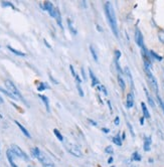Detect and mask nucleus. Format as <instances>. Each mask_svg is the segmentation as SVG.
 <instances>
[{
  "mask_svg": "<svg viewBox=\"0 0 164 167\" xmlns=\"http://www.w3.org/2000/svg\"><path fill=\"white\" fill-rule=\"evenodd\" d=\"M6 156H7V159H8V162L10 164L11 167H18L15 163V160H14V157H15V154L11 151V149H8L6 151Z\"/></svg>",
  "mask_w": 164,
  "mask_h": 167,
  "instance_id": "1a4fd4ad",
  "label": "nucleus"
},
{
  "mask_svg": "<svg viewBox=\"0 0 164 167\" xmlns=\"http://www.w3.org/2000/svg\"><path fill=\"white\" fill-rule=\"evenodd\" d=\"M149 53H150V55H151V58H155L156 60H162V56L161 55H157V53H155V51H149Z\"/></svg>",
  "mask_w": 164,
  "mask_h": 167,
  "instance_id": "b1692460",
  "label": "nucleus"
},
{
  "mask_svg": "<svg viewBox=\"0 0 164 167\" xmlns=\"http://www.w3.org/2000/svg\"><path fill=\"white\" fill-rule=\"evenodd\" d=\"M135 41H136V44H137V46H140L141 48H143V47H144L143 35H142V33H141V31H140V29H139V28H136V30H135Z\"/></svg>",
  "mask_w": 164,
  "mask_h": 167,
  "instance_id": "6e6552de",
  "label": "nucleus"
},
{
  "mask_svg": "<svg viewBox=\"0 0 164 167\" xmlns=\"http://www.w3.org/2000/svg\"><path fill=\"white\" fill-rule=\"evenodd\" d=\"M90 122H91V124H93V125H94V126H97V123H96L95 121H92V120H90Z\"/></svg>",
  "mask_w": 164,
  "mask_h": 167,
  "instance_id": "37998d69",
  "label": "nucleus"
},
{
  "mask_svg": "<svg viewBox=\"0 0 164 167\" xmlns=\"http://www.w3.org/2000/svg\"><path fill=\"white\" fill-rule=\"evenodd\" d=\"M40 98V100L42 101L43 104H44V106H45V109H46V111L47 112H49L51 111V109H49V98H47L46 96H43V95H39L38 96Z\"/></svg>",
  "mask_w": 164,
  "mask_h": 167,
  "instance_id": "dca6fc26",
  "label": "nucleus"
},
{
  "mask_svg": "<svg viewBox=\"0 0 164 167\" xmlns=\"http://www.w3.org/2000/svg\"><path fill=\"white\" fill-rule=\"evenodd\" d=\"M14 122H15V124H16V125L18 126V128H19V129H20V131H21V132L23 133L24 136H26L27 138H31V135L29 134V132L25 129V128L23 127V126L21 125V124L19 123V122H18V121H14Z\"/></svg>",
  "mask_w": 164,
  "mask_h": 167,
  "instance_id": "2eb2a0df",
  "label": "nucleus"
},
{
  "mask_svg": "<svg viewBox=\"0 0 164 167\" xmlns=\"http://www.w3.org/2000/svg\"><path fill=\"white\" fill-rule=\"evenodd\" d=\"M127 126H128L130 132H131V135H132V136H133V137H135V133H134V131H133V127H132V125L129 123V122H127Z\"/></svg>",
  "mask_w": 164,
  "mask_h": 167,
  "instance_id": "f704fd0d",
  "label": "nucleus"
},
{
  "mask_svg": "<svg viewBox=\"0 0 164 167\" xmlns=\"http://www.w3.org/2000/svg\"><path fill=\"white\" fill-rule=\"evenodd\" d=\"M90 51H91V53H92V56L94 58V60L96 62H98V55H97V51H96L95 47L93 44H91L90 46Z\"/></svg>",
  "mask_w": 164,
  "mask_h": 167,
  "instance_id": "5701e85b",
  "label": "nucleus"
},
{
  "mask_svg": "<svg viewBox=\"0 0 164 167\" xmlns=\"http://www.w3.org/2000/svg\"><path fill=\"white\" fill-rule=\"evenodd\" d=\"M77 89H78V92H79V94H80V96L81 97H84V92H83V89H82V83H77Z\"/></svg>",
  "mask_w": 164,
  "mask_h": 167,
  "instance_id": "cd10ccee",
  "label": "nucleus"
},
{
  "mask_svg": "<svg viewBox=\"0 0 164 167\" xmlns=\"http://www.w3.org/2000/svg\"><path fill=\"white\" fill-rule=\"evenodd\" d=\"M134 106V96L132 93L127 94V98H126V107L130 109Z\"/></svg>",
  "mask_w": 164,
  "mask_h": 167,
  "instance_id": "f8f14e48",
  "label": "nucleus"
},
{
  "mask_svg": "<svg viewBox=\"0 0 164 167\" xmlns=\"http://www.w3.org/2000/svg\"><path fill=\"white\" fill-rule=\"evenodd\" d=\"M42 7H43V10H45V11H46V12H49V14L51 15V17L56 18V9H58V8L54 7V5L51 3V2H49V1H45L44 3H43Z\"/></svg>",
  "mask_w": 164,
  "mask_h": 167,
  "instance_id": "0eeeda50",
  "label": "nucleus"
},
{
  "mask_svg": "<svg viewBox=\"0 0 164 167\" xmlns=\"http://www.w3.org/2000/svg\"><path fill=\"white\" fill-rule=\"evenodd\" d=\"M141 159H142V157H141V155L139 154L137 151H135V152L133 153V155H132V160H134V161H141Z\"/></svg>",
  "mask_w": 164,
  "mask_h": 167,
  "instance_id": "a878e982",
  "label": "nucleus"
},
{
  "mask_svg": "<svg viewBox=\"0 0 164 167\" xmlns=\"http://www.w3.org/2000/svg\"><path fill=\"white\" fill-rule=\"evenodd\" d=\"M112 167H115V166H112Z\"/></svg>",
  "mask_w": 164,
  "mask_h": 167,
  "instance_id": "49530a36",
  "label": "nucleus"
},
{
  "mask_svg": "<svg viewBox=\"0 0 164 167\" xmlns=\"http://www.w3.org/2000/svg\"><path fill=\"white\" fill-rule=\"evenodd\" d=\"M98 89H99V91L103 92V93H104L105 95H106V96H107V95H108V92H107L106 88H105L103 85H101V84H100V85L98 86Z\"/></svg>",
  "mask_w": 164,
  "mask_h": 167,
  "instance_id": "2f4dec72",
  "label": "nucleus"
},
{
  "mask_svg": "<svg viewBox=\"0 0 164 167\" xmlns=\"http://www.w3.org/2000/svg\"><path fill=\"white\" fill-rule=\"evenodd\" d=\"M102 131H103L104 133H109V132H110V130H109L108 128H102Z\"/></svg>",
  "mask_w": 164,
  "mask_h": 167,
  "instance_id": "58836bf2",
  "label": "nucleus"
},
{
  "mask_svg": "<svg viewBox=\"0 0 164 167\" xmlns=\"http://www.w3.org/2000/svg\"><path fill=\"white\" fill-rule=\"evenodd\" d=\"M10 149H11V151H12V152L15 154V156H16V157L21 158V159L24 160V161H28V160H29L28 155H27L26 153L19 147V146L13 144V145H11V148Z\"/></svg>",
  "mask_w": 164,
  "mask_h": 167,
  "instance_id": "423d86ee",
  "label": "nucleus"
},
{
  "mask_svg": "<svg viewBox=\"0 0 164 167\" xmlns=\"http://www.w3.org/2000/svg\"><path fill=\"white\" fill-rule=\"evenodd\" d=\"M31 154L32 156L36 158L43 166L45 167H54V163L52 162V160L47 156L46 154L42 152L38 147H33L31 148Z\"/></svg>",
  "mask_w": 164,
  "mask_h": 167,
  "instance_id": "f03ea898",
  "label": "nucleus"
},
{
  "mask_svg": "<svg viewBox=\"0 0 164 167\" xmlns=\"http://www.w3.org/2000/svg\"><path fill=\"white\" fill-rule=\"evenodd\" d=\"M82 74H83V79L85 81H87V76H86V74H85V69H83V67H82Z\"/></svg>",
  "mask_w": 164,
  "mask_h": 167,
  "instance_id": "e433bc0d",
  "label": "nucleus"
},
{
  "mask_svg": "<svg viewBox=\"0 0 164 167\" xmlns=\"http://www.w3.org/2000/svg\"><path fill=\"white\" fill-rule=\"evenodd\" d=\"M156 96H157V101H158L159 105H160L161 109H162V111H163V113H164V102H163V100L160 98V97H159V95H156Z\"/></svg>",
  "mask_w": 164,
  "mask_h": 167,
  "instance_id": "c85d7f7f",
  "label": "nucleus"
},
{
  "mask_svg": "<svg viewBox=\"0 0 164 167\" xmlns=\"http://www.w3.org/2000/svg\"><path fill=\"white\" fill-rule=\"evenodd\" d=\"M126 139V134H125V132L122 133V140H125Z\"/></svg>",
  "mask_w": 164,
  "mask_h": 167,
  "instance_id": "a19ab883",
  "label": "nucleus"
},
{
  "mask_svg": "<svg viewBox=\"0 0 164 167\" xmlns=\"http://www.w3.org/2000/svg\"><path fill=\"white\" fill-rule=\"evenodd\" d=\"M56 20V22H58V26L63 29V23H61V12H60V10L58 9H56V18H54Z\"/></svg>",
  "mask_w": 164,
  "mask_h": 167,
  "instance_id": "412c9836",
  "label": "nucleus"
},
{
  "mask_svg": "<svg viewBox=\"0 0 164 167\" xmlns=\"http://www.w3.org/2000/svg\"><path fill=\"white\" fill-rule=\"evenodd\" d=\"M89 73H90V76H91V81H92V87H97V86L100 85V82L98 80V78L96 76V74L93 73L92 69H89Z\"/></svg>",
  "mask_w": 164,
  "mask_h": 167,
  "instance_id": "ddd939ff",
  "label": "nucleus"
},
{
  "mask_svg": "<svg viewBox=\"0 0 164 167\" xmlns=\"http://www.w3.org/2000/svg\"><path fill=\"white\" fill-rule=\"evenodd\" d=\"M113 143L116 144L117 146H119V147H121V146H122V143H123L122 137L120 136L119 134H117L116 136H114V137H113Z\"/></svg>",
  "mask_w": 164,
  "mask_h": 167,
  "instance_id": "f3484780",
  "label": "nucleus"
},
{
  "mask_svg": "<svg viewBox=\"0 0 164 167\" xmlns=\"http://www.w3.org/2000/svg\"><path fill=\"white\" fill-rule=\"evenodd\" d=\"M119 124H120L119 117H116V118H115V125H119Z\"/></svg>",
  "mask_w": 164,
  "mask_h": 167,
  "instance_id": "4c0bfd02",
  "label": "nucleus"
},
{
  "mask_svg": "<svg viewBox=\"0 0 164 167\" xmlns=\"http://www.w3.org/2000/svg\"><path fill=\"white\" fill-rule=\"evenodd\" d=\"M65 148H67L68 152H70L72 155L76 157H83V152H82L81 148L79 147L77 144L74 143H67L65 144Z\"/></svg>",
  "mask_w": 164,
  "mask_h": 167,
  "instance_id": "39448f33",
  "label": "nucleus"
},
{
  "mask_svg": "<svg viewBox=\"0 0 164 167\" xmlns=\"http://www.w3.org/2000/svg\"><path fill=\"white\" fill-rule=\"evenodd\" d=\"M47 88H49V86H47L46 84L40 82V83H38V85H37V91H39V92L44 91V90L47 89Z\"/></svg>",
  "mask_w": 164,
  "mask_h": 167,
  "instance_id": "393cba45",
  "label": "nucleus"
},
{
  "mask_svg": "<svg viewBox=\"0 0 164 167\" xmlns=\"http://www.w3.org/2000/svg\"><path fill=\"white\" fill-rule=\"evenodd\" d=\"M140 124H141V125H143V124H144V117H142V118L140 119Z\"/></svg>",
  "mask_w": 164,
  "mask_h": 167,
  "instance_id": "79ce46f5",
  "label": "nucleus"
},
{
  "mask_svg": "<svg viewBox=\"0 0 164 167\" xmlns=\"http://www.w3.org/2000/svg\"><path fill=\"white\" fill-rule=\"evenodd\" d=\"M124 73L126 74V76L128 78L129 80V83H130V86H131V89L133 90L134 89V84H133V78H132V74H131V71L128 67H125L124 69Z\"/></svg>",
  "mask_w": 164,
  "mask_h": 167,
  "instance_id": "9b49d317",
  "label": "nucleus"
},
{
  "mask_svg": "<svg viewBox=\"0 0 164 167\" xmlns=\"http://www.w3.org/2000/svg\"><path fill=\"white\" fill-rule=\"evenodd\" d=\"M144 71H145V73H146L147 79H148V81H149V84H150V86H151V88L153 89V91L155 92V94L158 95V83H157L155 76H154L153 74H152L151 69L144 67Z\"/></svg>",
  "mask_w": 164,
  "mask_h": 167,
  "instance_id": "20e7f679",
  "label": "nucleus"
},
{
  "mask_svg": "<svg viewBox=\"0 0 164 167\" xmlns=\"http://www.w3.org/2000/svg\"><path fill=\"white\" fill-rule=\"evenodd\" d=\"M113 161H114L113 157H110V158H109V159H108V163H109V164H112V163H113Z\"/></svg>",
  "mask_w": 164,
  "mask_h": 167,
  "instance_id": "ea45409f",
  "label": "nucleus"
},
{
  "mask_svg": "<svg viewBox=\"0 0 164 167\" xmlns=\"http://www.w3.org/2000/svg\"><path fill=\"white\" fill-rule=\"evenodd\" d=\"M141 109H142V113H143V117L146 119H150V113L148 111V108L146 106V104L144 102L141 103Z\"/></svg>",
  "mask_w": 164,
  "mask_h": 167,
  "instance_id": "4468645a",
  "label": "nucleus"
},
{
  "mask_svg": "<svg viewBox=\"0 0 164 167\" xmlns=\"http://www.w3.org/2000/svg\"><path fill=\"white\" fill-rule=\"evenodd\" d=\"M145 94H146V96H147V100H148V103L150 104V106H151L152 108H155V103H154L153 99L151 98V96L149 95V93H148V91L146 89H145Z\"/></svg>",
  "mask_w": 164,
  "mask_h": 167,
  "instance_id": "4be33fe9",
  "label": "nucleus"
},
{
  "mask_svg": "<svg viewBox=\"0 0 164 167\" xmlns=\"http://www.w3.org/2000/svg\"><path fill=\"white\" fill-rule=\"evenodd\" d=\"M53 133H54V135L56 136V138H58L60 141H63V135L60 133V131H58V129H54L53 130Z\"/></svg>",
  "mask_w": 164,
  "mask_h": 167,
  "instance_id": "bb28decb",
  "label": "nucleus"
},
{
  "mask_svg": "<svg viewBox=\"0 0 164 167\" xmlns=\"http://www.w3.org/2000/svg\"><path fill=\"white\" fill-rule=\"evenodd\" d=\"M1 5L4 6V7H6V6H9V7H11L12 9H16V8H15V6L13 5L12 3H10V2H2Z\"/></svg>",
  "mask_w": 164,
  "mask_h": 167,
  "instance_id": "7c9ffc66",
  "label": "nucleus"
},
{
  "mask_svg": "<svg viewBox=\"0 0 164 167\" xmlns=\"http://www.w3.org/2000/svg\"><path fill=\"white\" fill-rule=\"evenodd\" d=\"M105 152H106L107 154H113L114 149H113L112 146H107V147L105 148Z\"/></svg>",
  "mask_w": 164,
  "mask_h": 167,
  "instance_id": "c756f323",
  "label": "nucleus"
},
{
  "mask_svg": "<svg viewBox=\"0 0 164 167\" xmlns=\"http://www.w3.org/2000/svg\"><path fill=\"white\" fill-rule=\"evenodd\" d=\"M158 38L162 44H164V31H159L158 33Z\"/></svg>",
  "mask_w": 164,
  "mask_h": 167,
  "instance_id": "72a5a7b5",
  "label": "nucleus"
},
{
  "mask_svg": "<svg viewBox=\"0 0 164 167\" xmlns=\"http://www.w3.org/2000/svg\"><path fill=\"white\" fill-rule=\"evenodd\" d=\"M5 87H6V89H7V91L11 95H12V96L14 97L16 100H21V101H23V102L25 103V100L23 99L22 95L20 94L19 90L17 89L16 86L13 84V82H11V81H9V80H6L5 81Z\"/></svg>",
  "mask_w": 164,
  "mask_h": 167,
  "instance_id": "7ed1b4c3",
  "label": "nucleus"
},
{
  "mask_svg": "<svg viewBox=\"0 0 164 167\" xmlns=\"http://www.w3.org/2000/svg\"><path fill=\"white\" fill-rule=\"evenodd\" d=\"M70 72H72V76H76V73H75V69H74V67H72V65H70Z\"/></svg>",
  "mask_w": 164,
  "mask_h": 167,
  "instance_id": "c9c22d12",
  "label": "nucleus"
},
{
  "mask_svg": "<svg viewBox=\"0 0 164 167\" xmlns=\"http://www.w3.org/2000/svg\"><path fill=\"white\" fill-rule=\"evenodd\" d=\"M7 48L11 51V53H13L14 55H19V56H25L26 55L25 53H22V51H17V49L13 48V47H11L10 46H8Z\"/></svg>",
  "mask_w": 164,
  "mask_h": 167,
  "instance_id": "6ab92c4d",
  "label": "nucleus"
},
{
  "mask_svg": "<svg viewBox=\"0 0 164 167\" xmlns=\"http://www.w3.org/2000/svg\"><path fill=\"white\" fill-rule=\"evenodd\" d=\"M120 58H121V51H115V58H116V62H119Z\"/></svg>",
  "mask_w": 164,
  "mask_h": 167,
  "instance_id": "473e14b6",
  "label": "nucleus"
},
{
  "mask_svg": "<svg viewBox=\"0 0 164 167\" xmlns=\"http://www.w3.org/2000/svg\"><path fill=\"white\" fill-rule=\"evenodd\" d=\"M1 104H3V99H2L1 96H0V105H1Z\"/></svg>",
  "mask_w": 164,
  "mask_h": 167,
  "instance_id": "c03bdc74",
  "label": "nucleus"
},
{
  "mask_svg": "<svg viewBox=\"0 0 164 167\" xmlns=\"http://www.w3.org/2000/svg\"><path fill=\"white\" fill-rule=\"evenodd\" d=\"M151 144H152V138L150 136H145L144 138V144H143V149L145 152H148L151 149Z\"/></svg>",
  "mask_w": 164,
  "mask_h": 167,
  "instance_id": "9d476101",
  "label": "nucleus"
},
{
  "mask_svg": "<svg viewBox=\"0 0 164 167\" xmlns=\"http://www.w3.org/2000/svg\"><path fill=\"white\" fill-rule=\"evenodd\" d=\"M149 162H150V163H152V162H153V159H152V158H150V159H149Z\"/></svg>",
  "mask_w": 164,
  "mask_h": 167,
  "instance_id": "a18cd8bd",
  "label": "nucleus"
},
{
  "mask_svg": "<svg viewBox=\"0 0 164 167\" xmlns=\"http://www.w3.org/2000/svg\"><path fill=\"white\" fill-rule=\"evenodd\" d=\"M67 22H68V25H69V29H70V31L74 35H76L77 34V29L76 27H75V25H74V23H72V19H68L67 20Z\"/></svg>",
  "mask_w": 164,
  "mask_h": 167,
  "instance_id": "a211bd4d",
  "label": "nucleus"
},
{
  "mask_svg": "<svg viewBox=\"0 0 164 167\" xmlns=\"http://www.w3.org/2000/svg\"><path fill=\"white\" fill-rule=\"evenodd\" d=\"M118 84H119V86H120V88H121L122 91H124V90L126 89V84H125V81L123 80L121 74H118Z\"/></svg>",
  "mask_w": 164,
  "mask_h": 167,
  "instance_id": "aec40b11",
  "label": "nucleus"
},
{
  "mask_svg": "<svg viewBox=\"0 0 164 167\" xmlns=\"http://www.w3.org/2000/svg\"><path fill=\"white\" fill-rule=\"evenodd\" d=\"M105 12H106L107 20H108V23L110 24V27L112 29L114 35L116 37H118L119 36V30H118L117 18H116L115 10L113 8V5L110 2H106L105 3Z\"/></svg>",
  "mask_w": 164,
  "mask_h": 167,
  "instance_id": "f257e3e1",
  "label": "nucleus"
}]
</instances>
